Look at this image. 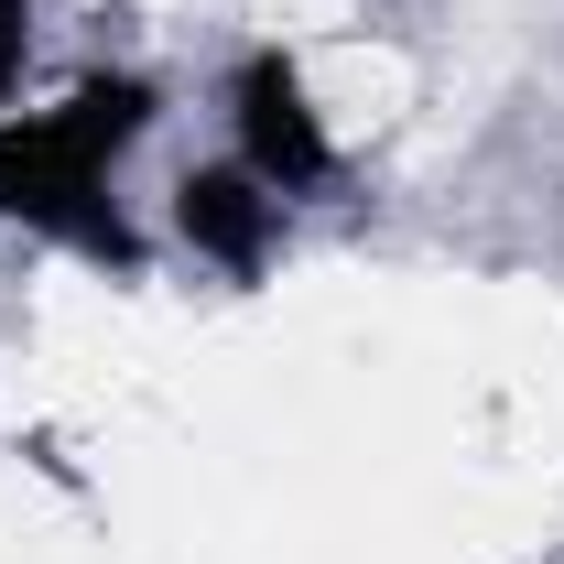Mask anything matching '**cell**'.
<instances>
[{"instance_id":"obj_1","label":"cell","mask_w":564,"mask_h":564,"mask_svg":"<svg viewBox=\"0 0 564 564\" xmlns=\"http://www.w3.org/2000/svg\"><path fill=\"white\" fill-rule=\"evenodd\" d=\"M152 131V87L141 76H87L55 120H0V217L66 239L87 261H120L141 272L131 217L109 207V163Z\"/></svg>"},{"instance_id":"obj_2","label":"cell","mask_w":564,"mask_h":564,"mask_svg":"<svg viewBox=\"0 0 564 564\" xmlns=\"http://www.w3.org/2000/svg\"><path fill=\"white\" fill-rule=\"evenodd\" d=\"M239 152H250V174H261L272 196H304V185L337 174V141L304 109V76H293L282 44H261V55L239 66Z\"/></svg>"},{"instance_id":"obj_3","label":"cell","mask_w":564,"mask_h":564,"mask_svg":"<svg viewBox=\"0 0 564 564\" xmlns=\"http://www.w3.org/2000/svg\"><path fill=\"white\" fill-rule=\"evenodd\" d=\"M272 185L261 174H185L174 185V228L207 250V261H228V272H261V250H272Z\"/></svg>"},{"instance_id":"obj_4","label":"cell","mask_w":564,"mask_h":564,"mask_svg":"<svg viewBox=\"0 0 564 564\" xmlns=\"http://www.w3.org/2000/svg\"><path fill=\"white\" fill-rule=\"evenodd\" d=\"M22 22H33V11H22V0H0V98H11V76H22Z\"/></svg>"}]
</instances>
